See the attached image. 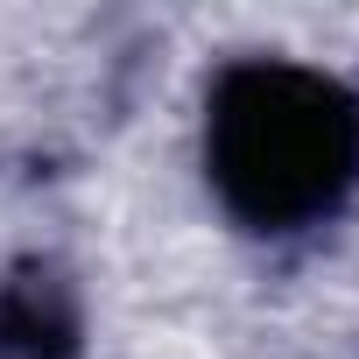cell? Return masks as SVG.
Masks as SVG:
<instances>
[{"label":"cell","mask_w":359,"mask_h":359,"mask_svg":"<svg viewBox=\"0 0 359 359\" xmlns=\"http://www.w3.org/2000/svg\"><path fill=\"white\" fill-rule=\"evenodd\" d=\"M205 176L247 233L324 226L359 191V92L289 57H240L205 92Z\"/></svg>","instance_id":"cell-1"},{"label":"cell","mask_w":359,"mask_h":359,"mask_svg":"<svg viewBox=\"0 0 359 359\" xmlns=\"http://www.w3.org/2000/svg\"><path fill=\"white\" fill-rule=\"evenodd\" d=\"M0 359H85L78 282L43 254L0 268Z\"/></svg>","instance_id":"cell-2"}]
</instances>
